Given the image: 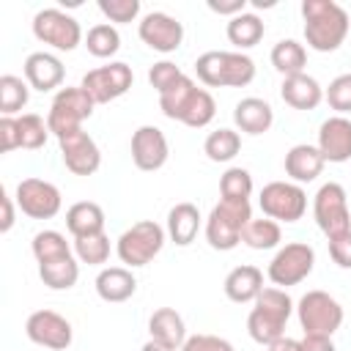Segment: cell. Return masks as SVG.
Masks as SVG:
<instances>
[{
    "label": "cell",
    "instance_id": "cell-1",
    "mask_svg": "<svg viewBox=\"0 0 351 351\" xmlns=\"http://www.w3.org/2000/svg\"><path fill=\"white\" fill-rule=\"evenodd\" d=\"M304 41L315 52H335L348 36V11L335 0H302Z\"/></svg>",
    "mask_w": 351,
    "mask_h": 351
},
{
    "label": "cell",
    "instance_id": "cell-2",
    "mask_svg": "<svg viewBox=\"0 0 351 351\" xmlns=\"http://www.w3.org/2000/svg\"><path fill=\"white\" fill-rule=\"evenodd\" d=\"M296 310L293 299L288 296L285 288H263L258 299L252 302V310L247 315V332L255 343L269 346L285 335V324L291 313Z\"/></svg>",
    "mask_w": 351,
    "mask_h": 351
},
{
    "label": "cell",
    "instance_id": "cell-3",
    "mask_svg": "<svg viewBox=\"0 0 351 351\" xmlns=\"http://www.w3.org/2000/svg\"><path fill=\"white\" fill-rule=\"evenodd\" d=\"M195 74L208 88H244L255 80V60L244 52L208 49L195 60Z\"/></svg>",
    "mask_w": 351,
    "mask_h": 351
},
{
    "label": "cell",
    "instance_id": "cell-4",
    "mask_svg": "<svg viewBox=\"0 0 351 351\" xmlns=\"http://www.w3.org/2000/svg\"><path fill=\"white\" fill-rule=\"evenodd\" d=\"M252 219L250 200H219L206 217V241L211 250L228 252L241 244V233Z\"/></svg>",
    "mask_w": 351,
    "mask_h": 351
},
{
    "label": "cell",
    "instance_id": "cell-5",
    "mask_svg": "<svg viewBox=\"0 0 351 351\" xmlns=\"http://www.w3.org/2000/svg\"><path fill=\"white\" fill-rule=\"evenodd\" d=\"M167 230L154 222V219H140L132 228H126L118 241H115V252L121 258V263H126V269H140L145 263H151L162 247H165Z\"/></svg>",
    "mask_w": 351,
    "mask_h": 351
},
{
    "label": "cell",
    "instance_id": "cell-6",
    "mask_svg": "<svg viewBox=\"0 0 351 351\" xmlns=\"http://www.w3.org/2000/svg\"><path fill=\"white\" fill-rule=\"evenodd\" d=\"M296 318L304 335L332 337L343 324V304L326 291H307L296 302Z\"/></svg>",
    "mask_w": 351,
    "mask_h": 351
},
{
    "label": "cell",
    "instance_id": "cell-7",
    "mask_svg": "<svg viewBox=\"0 0 351 351\" xmlns=\"http://www.w3.org/2000/svg\"><path fill=\"white\" fill-rule=\"evenodd\" d=\"M93 107L96 101L77 85V88H60L49 104V112H47V126L49 132L60 140L77 129H82V121L93 115Z\"/></svg>",
    "mask_w": 351,
    "mask_h": 351
},
{
    "label": "cell",
    "instance_id": "cell-8",
    "mask_svg": "<svg viewBox=\"0 0 351 351\" xmlns=\"http://www.w3.org/2000/svg\"><path fill=\"white\" fill-rule=\"evenodd\" d=\"M313 217H315V225L321 228V233L326 239L351 233L348 197H346V189L337 181H326V184L318 186V192L313 197Z\"/></svg>",
    "mask_w": 351,
    "mask_h": 351
},
{
    "label": "cell",
    "instance_id": "cell-9",
    "mask_svg": "<svg viewBox=\"0 0 351 351\" xmlns=\"http://www.w3.org/2000/svg\"><path fill=\"white\" fill-rule=\"evenodd\" d=\"M313 266H315V250L307 241H288L269 261L266 277L271 280V285L288 288L307 280L313 274Z\"/></svg>",
    "mask_w": 351,
    "mask_h": 351
},
{
    "label": "cell",
    "instance_id": "cell-10",
    "mask_svg": "<svg viewBox=\"0 0 351 351\" xmlns=\"http://www.w3.org/2000/svg\"><path fill=\"white\" fill-rule=\"evenodd\" d=\"M258 206L274 222H299L307 211V192L293 181H269L258 195Z\"/></svg>",
    "mask_w": 351,
    "mask_h": 351
},
{
    "label": "cell",
    "instance_id": "cell-11",
    "mask_svg": "<svg viewBox=\"0 0 351 351\" xmlns=\"http://www.w3.org/2000/svg\"><path fill=\"white\" fill-rule=\"evenodd\" d=\"M33 36L58 52H71L82 44L80 22L63 8H41L33 16Z\"/></svg>",
    "mask_w": 351,
    "mask_h": 351
},
{
    "label": "cell",
    "instance_id": "cell-12",
    "mask_svg": "<svg viewBox=\"0 0 351 351\" xmlns=\"http://www.w3.org/2000/svg\"><path fill=\"white\" fill-rule=\"evenodd\" d=\"M132 82H134L132 66L123 63V60H112V63H107V66L90 69V71L82 77L80 88H82L96 104H107V101L121 99V96L132 88Z\"/></svg>",
    "mask_w": 351,
    "mask_h": 351
},
{
    "label": "cell",
    "instance_id": "cell-13",
    "mask_svg": "<svg viewBox=\"0 0 351 351\" xmlns=\"http://www.w3.org/2000/svg\"><path fill=\"white\" fill-rule=\"evenodd\" d=\"M14 200H16L19 211L30 219H52V217H58V211L63 206L60 189L44 178H22L16 184Z\"/></svg>",
    "mask_w": 351,
    "mask_h": 351
},
{
    "label": "cell",
    "instance_id": "cell-14",
    "mask_svg": "<svg viewBox=\"0 0 351 351\" xmlns=\"http://www.w3.org/2000/svg\"><path fill=\"white\" fill-rule=\"evenodd\" d=\"M25 335H27L30 343L52 348V351H66L71 346V340H74L71 321L63 318L55 310H36V313H30L27 321H25Z\"/></svg>",
    "mask_w": 351,
    "mask_h": 351
},
{
    "label": "cell",
    "instance_id": "cell-15",
    "mask_svg": "<svg viewBox=\"0 0 351 351\" xmlns=\"http://www.w3.org/2000/svg\"><path fill=\"white\" fill-rule=\"evenodd\" d=\"M137 33H140V41L145 47H151L154 52H162V55L176 52L184 41V25L165 11L145 14L137 25Z\"/></svg>",
    "mask_w": 351,
    "mask_h": 351
},
{
    "label": "cell",
    "instance_id": "cell-16",
    "mask_svg": "<svg viewBox=\"0 0 351 351\" xmlns=\"http://www.w3.org/2000/svg\"><path fill=\"white\" fill-rule=\"evenodd\" d=\"M58 145H60V159H63L69 173H74V176H93L99 170L101 151H99L96 140L88 132L77 129V132L60 137Z\"/></svg>",
    "mask_w": 351,
    "mask_h": 351
},
{
    "label": "cell",
    "instance_id": "cell-17",
    "mask_svg": "<svg viewBox=\"0 0 351 351\" xmlns=\"http://www.w3.org/2000/svg\"><path fill=\"white\" fill-rule=\"evenodd\" d=\"M167 156H170V145L159 126L145 123L132 134V162L137 170L154 173V170L165 167Z\"/></svg>",
    "mask_w": 351,
    "mask_h": 351
},
{
    "label": "cell",
    "instance_id": "cell-18",
    "mask_svg": "<svg viewBox=\"0 0 351 351\" xmlns=\"http://www.w3.org/2000/svg\"><path fill=\"white\" fill-rule=\"evenodd\" d=\"M318 151L324 162L343 165L351 159V121L346 115H332L318 126Z\"/></svg>",
    "mask_w": 351,
    "mask_h": 351
},
{
    "label": "cell",
    "instance_id": "cell-19",
    "mask_svg": "<svg viewBox=\"0 0 351 351\" xmlns=\"http://www.w3.org/2000/svg\"><path fill=\"white\" fill-rule=\"evenodd\" d=\"M22 71H25L27 85H30L33 90H41V93L60 88V82H63V77H66L63 60H60L58 55H52V52H30V55L25 58Z\"/></svg>",
    "mask_w": 351,
    "mask_h": 351
},
{
    "label": "cell",
    "instance_id": "cell-20",
    "mask_svg": "<svg viewBox=\"0 0 351 351\" xmlns=\"http://www.w3.org/2000/svg\"><path fill=\"white\" fill-rule=\"evenodd\" d=\"M233 123L239 132L244 134H263L271 129L274 123V110L266 99H258V96H244L241 101H236L233 107Z\"/></svg>",
    "mask_w": 351,
    "mask_h": 351
},
{
    "label": "cell",
    "instance_id": "cell-21",
    "mask_svg": "<svg viewBox=\"0 0 351 351\" xmlns=\"http://www.w3.org/2000/svg\"><path fill=\"white\" fill-rule=\"evenodd\" d=\"M280 96L293 110H315L324 101V88L315 77L302 71V74H293V77H282Z\"/></svg>",
    "mask_w": 351,
    "mask_h": 351
},
{
    "label": "cell",
    "instance_id": "cell-22",
    "mask_svg": "<svg viewBox=\"0 0 351 351\" xmlns=\"http://www.w3.org/2000/svg\"><path fill=\"white\" fill-rule=\"evenodd\" d=\"M285 176L293 181V184H310L321 176L324 170V156L318 151V145H307V143H299L293 148H288L285 154Z\"/></svg>",
    "mask_w": 351,
    "mask_h": 351
},
{
    "label": "cell",
    "instance_id": "cell-23",
    "mask_svg": "<svg viewBox=\"0 0 351 351\" xmlns=\"http://www.w3.org/2000/svg\"><path fill=\"white\" fill-rule=\"evenodd\" d=\"M225 296L236 304H250L258 299V293L263 291V271L252 263H241L236 269L228 271L225 277Z\"/></svg>",
    "mask_w": 351,
    "mask_h": 351
},
{
    "label": "cell",
    "instance_id": "cell-24",
    "mask_svg": "<svg viewBox=\"0 0 351 351\" xmlns=\"http://www.w3.org/2000/svg\"><path fill=\"white\" fill-rule=\"evenodd\" d=\"M96 293L99 299L110 302V304H118V302H126L134 296L137 291V280L132 274V269L126 266H107L96 274Z\"/></svg>",
    "mask_w": 351,
    "mask_h": 351
},
{
    "label": "cell",
    "instance_id": "cell-25",
    "mask_svg": "<svg viewBox=\"0 0 351 351\" xmlns=\"http://www.w3.org/2000/svg\"><path fill=\"white\" fill-rule=\"evenodd\" d=\"M148 335H151V340H156V343H162V346L176 351L186 340V324L173 307H159L148 318Z\"/></svg>",
    "mask_w": 351,
    "mask_h": 351
},
{
    "label": "cell",
    "instance_id": "cell-26",
    "mask_svg": "<svg viewBox=\"0 0 351 351\" xmlns=\"http://www.w3.org/2000/svg\"><path fill=\"white\" fill-rule=\"evenodd\" d=\"M200 211L195 203H176L167 211V239L178 247H186L195 241L197 230H200Z\"/></svg>",
    "mask_w": 351,
    "mask_h": 351
},
{
    "label": "cell",
    "instance_id": "cell-27",
    "mask_svg": "<svg viewBox=\"0 0 351 351\" xmlns=\"http://www.w3.org/2000/svg\"><path fill=\"white\" fill-rule=\"evenodd\" d=\"M66 230L74 239L104 233V211H101V206L93 203V200H80V203L69 206V211H66Z\"/></svg>",
    "mask_w": 351,
    "mask_h": 351
},
{
    "label": "cell",
    "instance_id": "cell-28",
    "mask_svg": "<svg viewBox=\"0 0 351 351\" xmlns=\"http://www.w3.org/2000/svg\"><path fill=\"white\" fill-rule=\"evenodd\" d=\"M263 33H266V25H263V19H261L258 14H252V11L236 14V16L228 22V27H225L228 41H230L239 52L252 49V47L263 38Z\"/></svg>",
    "mask_w": 351,
    "mask_h": 351
},
{
    "label": "cell",
    "instance_id": "cell-29",
    "mask_svg": "<svg viewBox=\"0 0 351 351\" xmlns=\"http://www.w3.org/2000/svg\"><path fill=\"white\" fill-rule=\"evenodd\" d=\"M38 277L52 291H69L80 280V261L77 255H63V258L38 263Z\"/></svg>",
    "mask_w": 351,
    "mask_h": 351
},
{
    "label": "cell",
    "instance_id": "cell-30",
    "mask_svg": "<svg viewBox=\"0 0 351 351\" xmlns=\"http://www.w3.org/2000/svg\"><path fill=\"white\" fill-rule=\"evenodd\" d=\"M271 66L282 74V77H293V74H302L304 66H307V49L304 44H299L296 38H280L274 47H271Z\"/></svg>",
    "mask_w": 351,
    "mask_h": 351
},
{
    "label": "cell",
    "instance_id": "cell-31",
    "mask_svg": "<svg viewBox=\"0 0 351 351\" xmlns=\"http://www.w3.org/2000/svg\"><path fill=\"white\" fill-rule=\"evenodd\" d=\"M214 115H217V101H214V96H211L206 88H195V93L189 96L186 107L181 110L178 123H184V126H189V129H203V126H208V123L214 121Z\"/></svg>",
    "mask_w": 351,
    "mask_h": 351
},
{
    "label": "cell",
    "instance_id": "cell-32",
    "mask_svg": "<svg viewBox=\"0 0 351 351\" xmlns=\"http://www.w3.org/2000/svg\"><path fill=\"white\" fill-rule=\"evenodd\" d=\"M241 241L250 247V250H274L280 247L282 241V230H280V222L269 219V217H261V219H250L244 233H241Z\"/></svg>",
    "mask_w": 351,
    "mask_h": 351
},
{
    "label": "cell",
    "instance_id": "cell-33",
    "mask_svg": "<svg viewBox=\"0 0 351 351\" xmlns=\"http://www.w3.org/2000/svg\"><path fill=\"white\" fill-rule=\"evenodd\" d=\"M239 151H241V137H239V132L236 129H217V132H211L208 137H206V143H203V154L211 159V162H230V159H236L239 156Z\"/></svg>",
    "mask_w": 351,
    "mask_h": 351
},
{
    "label": "cell",
    "instance_id": "cell-34",
    "mask_svg": "<svg viewBox=\"0 0 351 351\" xmlns=\"http://www.w3.org/2000/svg\"><path fill=\"white\" fill-rule=\"evenodd\" d=\"M30 250H33L36 263H47V261H55V258H63V255H74V247L66 241V236L60 230H38L30 241Z\"/></svg>",
    "mask_w": 351,
    "mask_h": 351
},
{
    "label": "cell",
    "instance_id": "cell-35",
    "mask_svg": "<svg viewBox=\"0 0 351 351\" xmlns=\"http://www.w3.org/2000/svg\"><path fill=\"white\" fill-rule=\"evenodd\" d=\"M30 99V85L27 80L16 74H3L0 77V112L3 115H16Z\"/></svg>",
    "mask_w": 351,
    "mask_h": 351
},
{
    "label": "cell",
    "instance_id": "cell-36",
    "mask_svg": "<svg viewBox=\"0 0 351 351\" xmlns=\"http://www.w3.org/2000/svg\"><path fill=\"white\" fill-rule=\"evenodd\" d=\"M85 47L93 58H112L118 49H121V33L115 25L110 22H99L88 30L85 36Z\"/></svg>",
    "mask_w": 351,
    "mask_h": 351
},
{
    "label": "cell",
    "instance_id": "cell-37",
    "mask_svg": "<svg viewBox=\"0 0 351 351\" xmlns=\"http://www.w3.org/2000/svg\"><path fill=\"white\" fill-rule=\"evenodd\" d=\"M74 255L80 263L88 266H101L110 258V239L107 233H93V236H80L74 239Z\"/></svg>",
    "mask_w": 351,
    "mask_h": 351
},
{
    "label": "cell",
    "instance_id": "cell-38",
    "mask_svg": "<svg viewBox=\"0 0 351 351\" xmlns=\"http://www.w3.org/2000/svg\"><path fill=\"white\" fill-rule=\"evenodd\" d=\"M16 129H19V148H27V151H36L47 143V137L52 134L47 121L36 112H25L16 118Z\"/></svg>",
    "mask_w": 351,
    "mask_h": 351
},
{
    "label": "cell",
    "instance_id": "cell-39",
    "mask_svg": "<svg viewBox=\"0 0 351 351\" xmlns=\"http://www.w3.org/2000/svg\"><path fill=\"white\" fill-rule=\"evenodd\" d=\"M195 88H197L195 80L184 74L178 85H173L167 93L159 96V110H162V115L170 118V121H178V118H181V110L186 107V101H189V96L195 93Z\"/></svg>",
    "mask_w": 351,
    "mask_h": 351
},
{
    "label": "cell",
    "instance_id": "cell-40",
    "mask_svg": "<svg viewBox=\"0 0 351 351\" xmlns=\"http://www.w3.org/2000/svg\"><path fill=\"white\" fill-rule=\"evenodd\" d=\"M222 200H250L252 195V176L247 167H228L219 178Z\"/></svg>",
    "mask_w": 351,
    "mask_h": 351
},
{
    "label": "cell",
    "instance_id": "cell-41",
    "mask_svg": "<svg viewBox=\"0 0 351 351\" xmlns=\"http://www.w3.org/2000/svg\"><path fill=\"white\" fill-rule=\"evenodd\" d=\"M324 99H326V104H329L337 115L351 112V74H337V77L326 85Z\"/></svg>",
    "mask_w": 351,
    "mask_h": 351
},
{
    "label": "cell",
    "instance_id": "cell-42",
    "mask_svg": "<svg viewBox=\"0 0 351 351\" xmlns=\"http://www.w3.org/2000/svg\"><path fill=\"white\" fill-rule=\"evenodd\" d=\"M181 77H184V71H181L176 63H170V60H159V63H154V66L148 69V82H151V88H154L159 96L167 93L173 85H178Z\"/></svg>",
    "mask_w": 351,
    "mask_h": 351
},
{
    "label": "cell",
    "instance_id": "cell-43",
    "mask_svg": "<svg viewBox=\"0 0 351 351\" xmlns=\"http://www.w3.org/2000/svg\"><path fill=\"white\" fill-rule=\"evenodd\" d=\"M99 11L110 22L126 25V22H134L140 16V0H99Z\"/></svg>",
    "mask_w": 351,
    "mask_h": 351
},
{
    "label": "cell",
    "instance_id": "cell-44",
    "mask_svg": "<svg viewBox=\"0 0 351 351\" xmlns=\"http://www.w3.org/2000/svg\"><path fill=\"white\" fill-rule=\"evenodd\" d=\"M178 351H236L230 340L219 337V335H189L184 340V346Z\"/></svg>",
    "mask_w": 351,
    "mask_h": 351
},
{
    "label": "cell",
    "instance_id": "cell-45",
    "mask_svg": "<svg viewBox=\"0 0 351 351\" xmlns=\"http://www.w3.org/2000/svg\"><path fill=\"white\" fill-rule=\"evenodd\" d=\"M14 148H19L16 118H14V115H3V118H0V151H3V154H11Z\"/></svg>",
    "mask_w": 351,
    "mask_h": 351
},
{
    "label": "cell",
    "instance_id": "cell-46",
    "mask_svg": "<svg viewBox=\"0 0 351 351\" xmlns=\"http://www.w3.org/2000/svg\"><path fill=\"white\" fill-rule=\"evenodd\" d=\"M329 255L340 269H351V233L329 239Z\"/></svg>",
    "mask_w": 351,
    "mask_h": 351
},
{
    "label": "cell",
    "instance_id": "cell-47",
    "mask_svg": "<svg viewBox=\"0 0 351 351\" xmlns=\"http://www.w3.org/2000/svg\"><path fill=\"white\" fill-rule=\"evenodd\" d=\"M214 14H222V16H236V14H244V8H247V0H208L206 3Z\"/></svg>",
    "mask_w": 351,
    "mask_h": 351
},
{
    "label": "cell",
    "instance_id": "cell-48",
    "mask_svg": "<svg viewBox=\"0 0 351 351\" xmlns=\"http://www.w3.org/2000/svg\"><path fill=\"white\" fill-rule=\"evenodd\" d=\"M302 351H337L332 337H315V335H304L302 337Z\"/></svg>",
    "mask_w": 351,
    "mask_h": 351
},
{
    "label": "cell",
    "instance_id": "cell-49",
    "mask_svg": "<svg viewBox=\"0 0 351 351\" xmlns=\"http://www.w3.org/2000/svg\"><path fill=\"white\" fill-rule=\"evenodd\" d=\"M0 203H3V222H0V230L8 233V230L14 228V200H11V195H8L5 189L0 192Z\"/></svg>",
    "mask_w": 351,
    "mask_h": 351
},
{
    "label": "cell",
    "instance_id": "cell-50",
    "mask_svg": "<svg viewBox=\"0 0 351 351\" xmlns=\"http://www.w3.org/2000/svg\"><path fill=\"white\" fill-rule=\"evenodd\" d=\"M266 351H302V340H293V337H285V335H282L280 340L269 343Z\"/></svg>",
    "mask_w": 351,
    "mask_h": 351
},
{
    "label": "cell",
    "instance_id": "cell-51",
    "mask_svg": "<svg viewBox=\"0 0 351 351\" xmlns=\"http://www.w3.org/2000/svg\"><path fill=\"white\" fill-rule=\"evenodd\" d=\"M140 351H173V348H167V346H162V343H156V340H148Z\"/></svg>",
    "mask_w": 351,
    "mask_h": 351
},
{
    "label": "cell",
    "instance_id": "cell-52",
    "mask_svg": "<svg viewBox=\"0 0 351 351\" xmlns=\"http://www.w3.org/2000/svg\"><path fill=\"white\" fill-rule=\"evenodd\" d=\"M252 5H255V8H271L274 0H252Z\"/></svg>",
    "mask_w": 351,
    "mask_h": 351
}]
</instances>
